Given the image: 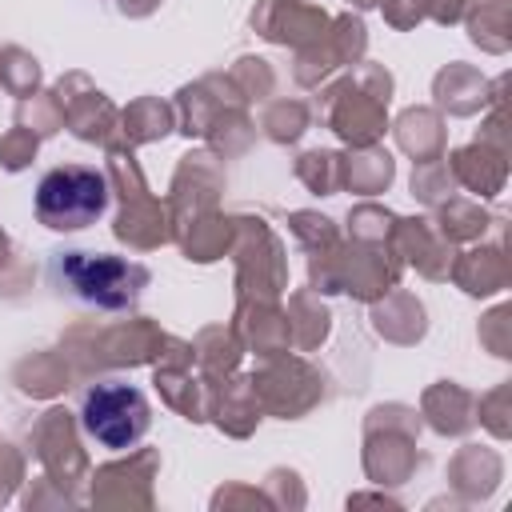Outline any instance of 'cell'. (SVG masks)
I'll use <instances>...</instances> for the list:
<instances>
[{
    "mask_svg": "<svg viewBox=\"0 0 512 512\" xmlns=\"http://www.w3.org/2000/svg\"><path fill=\"white\" fill-rule=\"evenodd\" d=\"M52 276L60 288H68V296L96 304L104 312L132 308L148 284L144 264L112 252H60L52 260Z\"/></svg>",
    "mask_w": 512,
    "mask_h": 512,
    "instance_id": "obj_1",
    "label": "cell"
},
{
    "mask_svg": "<svg viewBox=\"0 0 512 512\" xmlns=\"http://www.w3.org/2000/svg\"><path fill=\"white\" fill-rule=\"evenodd\" d=\"M108 212V180L96 168L64 164L40 176L36 184V216L52 232H80Z\"/></svg>",
    "mask_w": 512,
    "mask_h": 512,
    "instance_id": "obj_2",
    "label": "cell"
},
{
    "mask_svg": "<svg viewBox=\"0 0 512 512\" xmlns=\"http://www.w3.org/2000/svg\"><path fill=\"white\" fill-rule=\"evenodd\" d=\"M80 428L92 444L108 452H124L140 444L152 428V408L140 388L124 380H100L80 400Z\"/></svg>",
    "mask_w": 512,
    "mask_h": 512,
    "instance_id": "obj_3",
    "label": "cell"
}]
</instances>
